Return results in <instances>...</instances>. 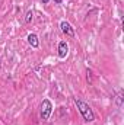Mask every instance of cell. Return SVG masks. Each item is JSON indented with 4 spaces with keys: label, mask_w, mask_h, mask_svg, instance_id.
Here are the masks:
<instances>
[{
    "label": "cell",
    "mask_w": 124,
    "mask_h": 125,
    "mask_svg": "<svg viewBox=\"0 0 124 125\" xmlns=\"http://www.w3.org/2000/svg\"><path fill=\"white\" fill-rule=\"evenodd\" d=\"M32 16H34V15H32V12L29 10V12L26 13V18H25V22H26V23H31L32 22Z\"/></svg>",
    "instance_id": "cell-7"
},
{
    "label": "cell",
    "mask_w": 124,
    "mask_h": 125,
    "mask_svg": "<svg viewBox=\"0 0 124 125\" xmlns=\"http://www.w3.org/2000/svg\"><path fill=\"white\" fill-rule=\"evenodd\" d=\"M74 103H76V106H77L80 115L83 116V119H85L86 122H92V121H95V114H93L92 108H91L86 102H83V100H80V99L76 97V99H74Z\"/></svg>",
    "instance_id": "cell-1"
},
{
    "label": "cell",
    "mask_w": 124,
    "mask_h": 125,
    "mask_svg": "<svg viewBox=\"0 0 124 125\" xmlns=\"http://www.w3.org/2000/svg\"><path fill=\"white\" fill-rule=\"evenodd\" d=\"M69 54V45L66 41H60L59 42V57L60 58H66V55Z\"/></svg>",
    "instance_id": "cell-4"
},
{
    "label": "cell",
    "mask_w": 124,
    "mask_h": 125,
    "mask_svg": "<svg viewBox=\"0 0 124 125\" xmlns=\"http://www.w3.org/2000/svg\"><path fill=\"white\" fill-rule=\"evenodd\" d=\"M115 102H117V106H120V108H121V105H123V94H121V93L117 94V97H115Z\"/></svg>",
    "instance_id": "cell-6"
},
{
    "label": "cell",
    "mask_w": 124,
    "mask_h": 125,
    "mask_svg": "<svg viewBox=\"0 0 124 125\" xmlns=\"http://www.w3.org/2000/svg\"><path fill=\"white\" fill-rule=\"evenodd\" d=\"M53 1H54L56 4H62V3H63V0H53Z\"/></svg>",
    "instance_id": "cell-8"
},
{
    "label": "cell",
    "mask_w": 124,
    "mask_h": 125,
    "mask_svg": "<svg viewBox=\"0 0 124 125\" xmlns=\"http://www.w3.org/2000/svg\"><path fill=\"white\" fill-rule=\"evenodd\" d=\"M28 42H29V45L32 48H38L39 47V41H38V36L35 33H29L28 35Z\"/></svg>",
    "instance_id": "cell-5"
},
{
    "label": "cell",
    "mask_w": 124,
    "mask_h": 125,
    "mask_svg": "<svg viewBox=\"0 0 124 125\" xmlns=\"http://www.w3.org/2000/svg\"><path fill=\"white\" fill-rule=\"evenodd\" d=\"M51 112H53V103L48 99H44L42 103H41V111H39L41 119L42 121H48L50 116H51Z\"/></svg>",
    "instance_id": "cell-2"
},
{
    "label": "cell",
    "mask_w": 124,
    "mask_h": 125,
    "mask_svg": "<svg viewBox=\"0 0 124 125\" xmlns=\"http://www.w3.org/2000/svg\"><path fill=\"white\" fill-rule=\"evenodd\" d=\"M60 28H62V32L66 35V36H74V29L72 28V25L69 23V22H66V21H62L60 22Z\"/></svg>",
    "instance_id": "cell-3"
},
{
    "label": "cell",
    "mask_w": 124,
    "mask_h": 125,
    "mask_svg": "<svg viewBox=\"0 0 124 125\" xmlns=\"http://www.w3.org/2000/svg\"><path fill=\"white\" fill-rule=\"evenodd\" d=\"M41 1H42V3H44V4H47V3H48V1H50V0H41Z\"/></svg>",
    "instance_id": "cell-9"
}]
</instances>
